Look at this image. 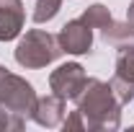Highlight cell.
Wrapping results in <instances>:
<instances>
[{
  "mask_svg": "<svg viewBox=\"0 0 134 132\" xmlns=\"http://www.w3.org/2000/svg\"><path fill=\"white\" fill-rule=\"evenodd\" d=\"M85 83H88V75H85L83 65H77V62H65V65H59L49 75L52 93L65 99V101H77V96L85 88Z\"/></svg>",
  "mask_w": 134,
  "mask_h": 132,
  "instance_id": "4",
  "label": "cell"
},
{
  "mask_svg": "<svg viewBox=\"0 0 134 132\" xmlns=\"http://www.w3.org/2000/svg\"><path fill=\"white\" fill-rule=\"evenodd\" d=\"M59 47L67 54H88L93 49V29L85 23L83 18H72L57 34Z\"/></svg>",
  "mask_w": 134,
  "mask_h": 132,
  "instance_id": "5",
  "label": "cell"
},
{
  "mask_svg": "<svg viewBox=\"0 0 134 132\" xmlns=\"http://www.w3.org/2000/svg\"><path fill=\"white\" fill-rule=\"evenodd\" d=\"M126 18H129V21L134 23V0L129 3V8H126Z\"/></svg>",
  "mask_w": 134,
  "mask_h": 132,
  "instance_id": "14",
  "label": "cell"
},
{
  "mask_svg": "<svg viewBox=\"0 0 134 132\" xmlns=\"http://www.w3.org/2000/svg\"><path fill=\"white\" fill-rule=\"evenodd\" d=\"M65 52L59 47V39L54 34L44 31V29H31L26 36L18 42L16 47V62L29 70H39V67L52 65L54 60H59Z\"/></svg>",
  "mask_w": 134,
  "mask_h": 132,
  "instance_id": "2",
  "label": "cell"
},
{
  "mask_svg": "<svg viewBox=\"0 0 134 132\" xmlns=\"http://www.w3.org/2000/svg\"><path fill=\"white\" fill-rule=\"evenodd\" d=\"M62 0H36L34 5V23H47L59 13Z\"/></svg>",
  "mask_w": 134,
  "mask_h": 132,
  "instance_id": "11",
  "label": "cell"
},
{
  "mask_svg": "<svg viewBox=\"0 0 134 132\" xmlns=\"http://www.w3.org/2000/svg\"><path fill=\"white\" fill-rule=\"evenodd\" d=\"M23 3L21 0H0V42L16 39L23 29Z\"/></svg>",
  "mask_w": 134,
  "mask_h": 132,
  "instance_id": "7",
  "label": "cell"
},
{
  "mask_svg": "<svg viewBox=\"0 0 134 132\" xmlns=\"http://www.w3.org/2000/svg\"><path fill=\"white\" fill-rule=\"evenodd\" d=\"M62 127H65V130H85V119H83L80 111H72V114L62 122Z\"/></svg>",
  "mask_w": 134,
  "mask_h": 132,
  "instance_id": "13",
  "label": "cell"
},
{
  "mask_svg": "<svg viewBox=\"0 0 134 132\" xmlns=\"http://www.w3.org/2000/svg\"><path fill=\"white\" fill-rule=\"evenodd\" d=\"M100 36H103V42L108 44V47H114V49H132L134 47V23L126 18V21H111L108 26H103L100 29Z\"/></svg>",
  "mask_w": 134,
  "mask_h": 132,
  "instance_id": "9",
  "label": "cell"
},
{
  "mask_svg": "<svg viewBox=\"0 0 134 132\" xmlns=\"http://www.w3.org/2000/svg\"><path fill=\"white\" fill-rule=\"evenodd\" d=\"M21 127H23V116L0 106V130H21Z\"/></svg>",
  "mask_w": 134,
  "mask_h": 132,
  "instance_id": "12",
  "label": "cell"
},
{
  "mask_svg": "<svg viewBox=\"0 0 134 132\" xmlns=\"http://www.w3.org/2000/svg\"><path fill=\"white\" fill-rule=\"evenodd\" d=\"M31 119L36 124H41V127H57V124L65 119V99H59V96H54V93L36 99Z\"/></svg>",
  "mask_w": 134,
  "mask_h": 132,
  "instance_id": "8",
  "label": "cell"
},
{
  "mask_svg": "<svg viewBox=\"0 0 134 132\" xmlns=\"http://www.w3.org/2000/svg\"><path fill=\"white\" fill-rule=\"evenodd\" d=\"M111 91L119 99V104H129L134 101V47L132 49H124L116 60V73L111 78Z\"/></svg>",
  "mask_w": 134,
  "mask_h": 132,
  "instance_id": "6",
  "label": "cell"
},
{
  "mask_svg": "<svg viewBox=\"0 0 134 132\" xmlns=\"http://www.w3.org/2000/svg\"><path fill=\"white\" fill-rule=\"evenodd\" d=\"M77 111L85 119V130H116L121 122V104L111 91V83L88 78L77 96Z\"/></svg>",
  "mask_w": 134,
  "mask_h": 132,
  "instance_id": "1",
  "label": "cell"
},
{
  "mask_svg": "<svg viewBox=\"0 0 134 132\" xmlns=\"http://www.w3.org/2000/svg\"><path fill=\"white\" fill-rule=\"evenodd\" d=\"M36 91L31 83L18 78L13 73H8L5 67H0V106H5L8 111L21 116H31L36 106Z\"/></svg>",
  "mask_w": 134,
  "mask_h": 132,
  "instance_id": "3",
  "label": "cell"
},
{
  "mask_svg": "<svg viewBox=\"0 0 134 132\" xmlns=\"http://www.w3.org/2000/svg\"><path fill=\"white\" fill-rule=\"evenodd\" d=\"M80 18H83L90 29H103V26H108V23L114 21L111 11H108L103 3H93V5H88V11H85Z\"/></svg>",
  "mask_w": 134,
  "mask_h": 132,
  "instance_id": "10",
  "label": "cell"
}]
</instances>
